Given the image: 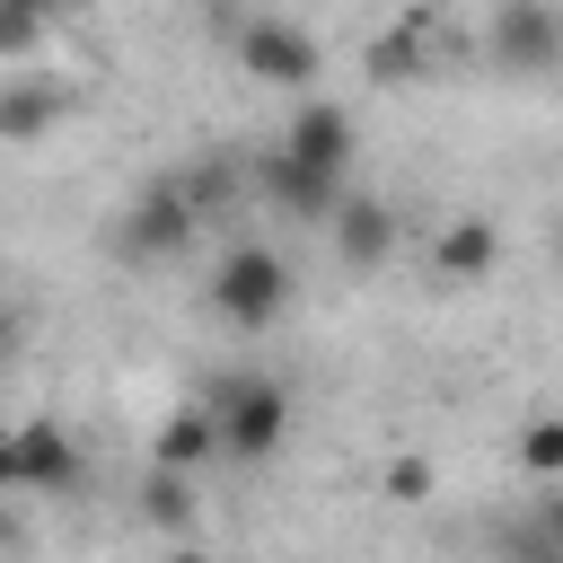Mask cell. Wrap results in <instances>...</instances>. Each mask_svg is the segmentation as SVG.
<instances>
[{
  "label": "cell",
  "mask_w": 563,
  "mask_h": 563,
  "mask_svg": "<svg viewBox=\"0 0 563 563\" xmlns=\"http://www.w3.org/2000/svg\"><path fill=\"white\" fill-rule=\"evenodd\" d=\"M26 9H35L44 26H53V18H62V9H79V0H26Z\"/></svg>",
  "instance_id": "22"
},
{
  "label": "cell",
  "mask_w": 563,
  "mask_h": 563,
  "mask_svg": "<svg viewBox=\"0 0 563 563\" xmlns=\"http://www.w3.org/2000/svg\"><path fill=\"white\" fill-rule=\"evenodd\" d=\"M176 185H185V202H194V220H220V211L238 202V167H229V158H202V167H185Z\"/></svg>",
  "instance_id": "15"
},
{
  "label": "cell",
  "mask_w": 563,
  "mask_h": 563,
  "mask_svg": "<svg viewBox=\"0 0 563 563\" xmlns=\"http://www.w3.org/2000/svg\"><path fill=\"white\" fill-rule=\"evenodd\" d=\"M79 484V449H70V431L62 422H18V431H0V493H70Z\"/></svg>",
  "instance_id": "6"
},
{
  "label": "cell",
  "mask_w": 563,
  "mask_h": 563,
  "mask_svg": "<svg viewBox=\"0 0 563 563\" xmlns=\"http://www.w3.org/2000/svg\"><path fill=\"white\" fill-rule=\"evenodd\" d=\"M282 308H290V264L273 246H229L211 264V317L220 325L264 334V325H282Z\"/></svg>",
  "instance_id": "2"
},
{
  "label": "cell",
  "mask_w": 563,
  "mask_h": 563,
  "mask_svg": "<svg viewBox=\"0 0 563 563\" xmlns=\"http://www.w3.org/2000/svg\"><path fill=\"white\" fill-rule=\"evenodd\" d=\"M422 62H431V18H405V26H387V35L369 44V79H378V88L422 79Z\"/></svg>",
  "instance_id": "12"
},
{
  "label": "cell",
  "mask_w": 563,
  "mask_h": 563,
  "mask_svg": "<svg viewBox=\"0 0 563 563\" xmlns=\"http://www.w3.org/2000/svg\"><path fill=\"white\" fill-rule=\"evenodd\" d=\"M202 26H211V35H238L246 9H238V0H202Z\"/></svg>",
  "instance_id": "21"
},
{
  "label": "cell",
  "mask_w": 563,
  "mask_h": 563,
  "mask_svg": "<svg viewBox=\"0 0 563 563\" xmlns=\"http://www.w3.org/2000/svg\"><path fill=\"white\" fill-rule=\"evenodd\" d=\"M528 519H537V528H545V537H554V554H563V484H545V493H537V510H528Z\"/></svg>",
  "instance_id": "20"
},
{
  "label": "cell",
  "mask_w": 563,
  "mask_h": 563,
  "mask_svg": "<svg viewBox=\"0 0 563 563\" xmlns=\"http://www.w3.org/2000/svg\"><path fill=\"white\" fill-rule=\"evenodd\" d=\"M484 53H493L501 79H545V70H563V9H554V0H493Z\"/></svg>",
  "instance_id": "4"
},
{
  "label": "cell",
  "mask_w": 563,
  "mask_h": 563,
  "mask_svg": "<svg viewBox=\"0 0 563 563\" xmlns=\"http://www.w3.org/2000/svg\"><path fill=\"white\" fill-rule=\"evenodd\" d=\"M194 202H185V185L176 176H150L141 194H123V211H114V255L123 264H167V255H185L194 246Z\"/></svg>",
  "instance_id": "3"
},
{
  "label": "cell",
  "mask_w": 563,
  "mask_h": 563,
  "mask_svg": "<svg viewBox=\"0 0 563 563\" xmlns=\"http://www.w3.org/2000/svg\"><path fill=\"white\" fill-rule=\"evenodd\" d=\"M493 563H563V554L537 519H510V528H493Z\"/></svg>",
  "instance_id": "17"
},
{
  "label": "cell",
  "mask_w": 563,
  "mask_h": 563,
  "mask_svg": "<svg viewBox=\"0 0 563 563\" xmlns=\"http://www.w3.org/2000/svg\"><path fill=\"white\" fill-rule=\"evenodd\" d=\"M325 229H334V255H343L352 273H378V264L396 255V202H378V194H343Z\"/></svg>",
  "instance_id": "8"
},
{
  "label": "cell",
  "mask_w": 563,
  "mask_h": 563,
  "mask_svg": "<svg viewBox=\"0 0 563 563\" xmlns=\"http://www.w3.org/2000/svg\"><path fill=\"white\" fill-rule=\"evenodd\" d=\"M229 53H238V70L246 79H264V88H308L317 79V35L299 26V18H282V9H255L238 35H229Z\"/></svg>",
  "instance_id": "5"
},
{
  "label": "cell",
  "mask_w": 563,
  "mask_h": 563,
  "mask_svg": "<svg viewBox=\"0 0 563 563\" xmlns=\"http://www.w3.org/2000/svg\"><path fill=\"white\" fill-rule=\"evenodd\" d=\"M202 413H211V431H220V457H238V466H264V457L290 440V387H282V378H255V369L211 378V387H202Z\"/></svg>",
  "instance_id": "1"
},
{
  "label": "cell",
  "mask_w": 563,
  "mask_h": 563,
  "mask_svg": "<svg viewBox=\"0 0 563 563\" xmlns=\"http://www.w3.org/2000/svg\"><path fill=\"white\" fill-rule=\"evenodd\" d=\"M194 510H202V501H194V475H176V466H150V475H141V519H150V528L185 537Z\"/></svg>",
  "instance_id": "14"
},
{
  "label": "cell",
  "mask_w": 563,
  "mask_h": 563,
  "mask_svg": "<svg viewBox=\"0 0 563 563\" xmlns=\"http://www.w3.org/2000/svg\"><path fill=\"white\" fill-rule=\"evenodd\" d=\"M255 185H264V202H273V211H290V220H334V202L352 194L343 176H317V167H299V158H282V150H264Z\"/></svg>",
  "instance_id": "9"
},
{
  "label": "cell",
  "mask_w": 563,
  "mask_h": 563,
  "mask_svg": "<svg viewBox=\"0 0 563 563\" xmlns=\"http://www.w3.org/2000/svg\"><path fill=\"white\" fill-rule=\"evenodd\" d=\"M282 158H299V167H317V176H343L352 185V114L343 106H325V97H308L290 123H282V141H273Z\"/></svg>",
  "instance_id": "7"
},
{
  "label": "cell",
  "mask_w": 563,
  "mask_h": 563,
  "mask_svg": "<svg viewBox=\"0 0 563 563\" xmlns=\"http://www.w3.org/2000/svg\"><path fill=\"white\" fill-rule=\"evenodd\" d=\"M211 457H220V431H211V413H202V405H176V413L158 422V466L194 475V466H211Z\"/></svg>",
  "instance_id": "13"
},
{
  "label": "cell",
  "mask_w": 563,
  "mask_h": 563,
  "mask_svg": "<svg viewBox=\"0 0 563 563\" xmlns=\"http://www.w3.org/2000/svg\"><path fill=\"white\" fill-rule=\"evenodd\" d=\"M519 466H528L537 484H563V413H537V422L519 431Z\"/></svg>",
  "instance_id": "16"
},
{
  "label": "cell",
  "mask_w": 563,
  "mask_h": 563,
  "mask_svg": "<svg viewBox=\"0 0 563 563\" xmlns=\"http://www.w3.org/2000/svg\"><path fill=\"white\" fill-rule=\"evenodd\" d=\"M554 264H563V211H554Z\"/></svg>",
  "instance_id": "24"
},
{
  "label": "cell",
  "mask_w": 563,
  "mask_h": 563,
  "mask_svg": "<svg viewBox=\"0 0 563 563\" xmlns=\"http://www.w3.org/2000/svg\"><path fill=\"white\" fill-rule=\"evenodd\" d=\"M431 493V457H396L387 466V501H422Z\"/></svg>",
  "instance_id": "19"
},
{
  "label": "cell",
  "mask_w": 563,
  "mask_h": 563,
  "mask_svg": "<svg viewBox=\"0 0 563 563\" xmlns=\"http://www.w3.org/2000/svg\"><path fill=\"white\" fill-rule=\"evenodd\" d=\"M167 563H211V554H202V545H176V554H167Z\"/></svg>",
  "instance_id": "23"
},
{
  "label": "cell",
  "mask_w": 563,
  "mask_h": 563,
  "mask_svg": "<svg viewBox=\"0 0 563 563\" xmlns=\"http://www.w3.org/2000/svg\"><path fill=\"white\" fill-rule=\"evenodd\" d=\"M62 114H70V88L62 79H9L0 88V141H44Z\"/></svg>",
  "instance_id": "11"
},
{
  "label": "cell",
  "mask_w": 563,
  "mask_h": 563,
  "mask_svg": "<svg viewBox=\"0 0 563 563\" xmlns=\"http://www.w3.org/2000/svg\"><path fill=\"white\" fill-rule=\"evenodd\" d=\"M501 264V229L484 220V211H466V220H449L440 238H431V273L440 282H484Z\"/></svg>",
  "instance_id": "10"
},
{
  "label": "cell",
  "mask_w": 563,
  "mask_h": 563,
  "mask_svg": "<svg viewBox=\"0 0 563 563\" xmlns=\"http://www.w3.org/2000/svg\"><path fill=\"white\" fill-rule=\"evenodd\" d=\"M35 44H44V18L26 0H0V62H26Z\"/></svg>",
  "instance_id": "18"
}]
</instances>
